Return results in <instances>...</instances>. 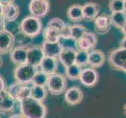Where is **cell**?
Segmentation results:
<instances>
[{
	"instance_id": "1",
	"label": "cell",
	"mask_w": 126,
	"mask_h": 118,
	"mask_svg": "<svg viewBox=\"0 0 126 118\" xmlns=\"http://www.w3.org/2000/svg\"><path fill=\"white\" fill-rule=\"evenodd\" d=\"M20 113L24 118H46L47 107L42 102L29 97L18 102Z\"/></svg>"
},
{
	"instance_id": "2",
	"label": "cell",
	"mask_w": 126,
	"mask_h": 118,
	"mask_svg": "<svg viewBox=\"0 0 126 118\" xmlns=\"http://www.w3.org/2000/svg\"><path fill=\"white\" fill-rule=\"evenodd\" d=\"M20 26L21 33L32 39L39 36L43 30L41 20L32 15L25 17L20 23Z\"/></svg>"
},
{
	"instance_id": "3",
	"label": "cell",
	"mask_w": 126,
	"mask_h": 118,
	"mask_svg": "<svg viewBox=\"0 0 126 118\" xmlns=\"http://www.w3.org/2000/svg\"><path fill=\"white\" fill-rule=\"evenodd\" d=\"M38 71V68L28 63L17 65L14 71V76L16 83L20 84L29 85Z\"/></svg>"
},
{
	"instance_id": "4",
	"label": "cell",
	"mask_w": 126,
	"mask_h": 118,
	"mask_svg": "<svg viewBox=\"0 0 126 118\" xmlns=\"http://www.w3.org/2000/svg\"><path fill=\"white\" fill-rule=\"evenodd\" d=\"M47 91L53 95H60L67 89V79L61 73L56 72L48 76L46 83Z\"/></svg>"
},
{
	"instance_id": "5",
	"label": "cell",
	"mask_w": 126,
	"mask_h": 118,
	"mask_svg": "<svg viewBox=\"0 0 126 118\" xmlns=\"http://www.w3.org/2000/svg\"><path fill=\"white\" fill-rule=\"evenodd\" d=\"M108 62L111 68L118 71L126 72V48L118 47L112 50L108 55Z\"/></svg>"
},
{
	"instance_id": "6",
	"label": "cell",
	"mask_w": 126,
	"mask_h": 118,
	"mask_svg": "<svg viewBox=\"0 0 126 118\" xmlns=\"http://www.w3.org/2000/svg\"><path fill=\"white\" fill-rule=\"evenodd\" d=\"M28 10L32 16L41 19L49 13L50 2L49 0H31Z\"/></svg>"
},
{
	"instance_id": "7",
	"label": "cell",
	"mask_w": 126,
	"mask_h": 118,
	"mask_svg": "<svg viewBox=\"0 0 126 118\" xmlns=\"http://www.w3.org/2000/svg\"><path fill=\"white\" fill-rule=\"evenodd\" d=\"M9 94L18 103L22 100L31 97V87L29 85L20 84L18 83L11 84L6 87Z\"/></svg>"
},
{
	"instance_id": "8",
	"label": "cell",
	"mask_w": 126,
	"mask_h": 118,
	"mask_svg": "<svg viewBox=\"0 0 126 118\" xmlns=\"http://www.w3.org/2000/svg\"><path fill=\"white\" fill-rule=\"evenodd\" d=\"M76 43L78 50H83L89 52L95 49L98 43V38L95 33L87 31Z\"/></svg>"
},
{
	"instance_id": "9",
	"label": "cell",
	"mask_w": 126,
	"mask_h": 118,
	"mask_svg": "<svg viewBox=\"0 0 126 118\" xmlns=\"http://www.w3.org/2000/svg\"><path fill=\"white\" fill-rule=\"evenodd\" d=\"M81 84L86 87H93L99 81V74L93 68L82 69L79 80Z\"/></svg>"
},
{
	"instance_id": "10",
	"label": "cell",
	"mask_w": 126,
	"mask_h": 118,
	"mask_svg": "<svg viewBox=\"0 0 126 118\" xmlns=\"http://www.w3.org/2000/svg\"><path fill=\"white\" fill-rule=\"evenodd\" d=\"M45 54L42 47L39 45H33L28 48L27 50V63L38 68Z\"/></svg>"
},
{
	"instance_id": "11",
	"label": "cell",
	"mask_w": 126,
	"mask_h": 118,
	"mask_svg": "<svg viewBox=\"0 0 126 118\" xmlns=\"http://www.w3.org/2000/svg\"><path fill=\"white\" fill-rule=\"evenodd\" d=\"M83 98V91L79 87L73 86L64 91V100L70 106H77L80 104Z\"/></svg>"
},
{
	"instance_id": "12",
	"label": "cell",
	"mask_w": 126,
	"mask_h": 118,
	"mask_svg": "<svg viewBox=\"0 0 126 118\" xmlns=\"http://www.w3.org/2000/svg\"><path fill=\"white\" fill-rule=\"evenodd\" d=\"M16 102L9 94L6 88L0 93V113L7 114L14 111Z\"/></svg>"
},
{
	"instance_id": "13",
	"label": "cell",
	"mask_w": 126,
	"mask_h": 118,
	"mask_svg": "<svg viewBox=\"0 0 126 118\" xmlns=\"http://www.w3.org/2000/svg\"><path fill=\"white\" fill-rule=\"evenodd\" d=\"M15 37L5 30H0V55L10 53L14 48Z\"/></svg>"
},
{
	"instance_id": "14",
	"label": "cell",
	"mask_w": 126,
	"mask_h": 118,
	"mask_svg": "<svg viewBox=\"0 0 126 118\" xmlns=\"http://www.w3.org/2000/svg\"><path fill=\"white\" fill-rule=\"evenodd\" d=\"M93 21L95 32L97 34L104 35L110 31L111 28L110 15L102 14L101 15H99Z\"/></svg>"
},
{
	"instance_id": "15",
	"label": "cell",
	"mask_w": 126,
	"mask_h": 118,
	"mask_svg": "<svg viewBox=\"0 0 126 118\" xmlns=\"http://www.w3.org/2000/svg\"><path fill=\"white\" fill-rule=\"evenodd\" d=\"M58 59L54 58H50V57L45 56L44 58L41 62L39 66L40 72L46 74L47 76L52 75L57 72L58 69Z\"/></svg>"
},
{
	"instance_id": "16",
	"label": "cell",
	"mask_w": 126,
	"mask_h": 118,
	"mask_svg": "<svg viewBox=\"0 0 126 118\" xmlns=\"http://www.w3.org/2000/svg\"><path fill=\"white\" fill-rule=\"evenodd\" d=\"M99 11L100 6L95 2H89L82 5L83 19L87 21H93L99 15Z\"/></svg>"
},
{
	"instance_id": "17",
	"label": "cell",
	"mask_w": 126,
	"mask_h": 118,
	"mask_svg": "<svg viewBox=\"0 0 126 118\" xmlns=\"http://www.w3.org/2000/svg\"><path fill=\"white\" fill-rule=\"evenodd\" d=\"M106 56L105 54L100 50L93 49L89 52L88 55V65L91 68L97 69L100 68L105 63Z\"/></svg>"
},
{
	"instance_id": "18",
	"label": "cell",
	"mask_w": 126,
	"mask_h": 118,
	"mask_svg": "<svg viewBox=\"0 0 126 118\" xmlns=\"http://www.w3.org/2000/svg\"><path fill=\"white\" fill-rule=\"evenodd\" d=\"M27 47L16 46L10 52V58L14 65H20L27 63Z\"/></svg>"
},
{
	"instance_id": "19",
	"label": "cell",
	"mask_w": 126,
	"mask_h": 118,
	"mask_svg": "<svg viewBox=\"0 0 126 118\" xmlns=\"http://www.w3.org/2000/svg\"><path fill=\"white\" fill-rule=\"evenodd\" d=\"M76 49L71 47H64L58 57V61L60 62L64 68L75 62Z\"/></svg>"
},
{
	"instance_id": "20",
	"label": "cell",
	"mask_w": 126,
	"mask_h": 118,
	"mask_svg": "<svg viewBox=\"0 0 126 118\" xmlns=\"http://www.w3.org/2000/svg\"><path fill=\"white\" fill-rule=\"evenodd\" d=\"M42 49L44 52L45 56L50 57V58H58V57L63 49V45L60 41L55 43H49L43 41L41 45Z\"/></svg>"
},
{
	"instance_id": "21",
	"label": "cell",
	"mask_w": 126,
	"mask_h": 118,
	"mask_svg": "<svg viewBox=\"0 0 126 118\" xmlns=\"http://www.w3.org/2000/svg\"><path fill=\"white\" fill-rule=\"evenodd\" d=\"M111 25L117 29L120 30L124 36H125V25H126V14L125 12L111 13L110 15Z\"/></svg>"
},
{
	"instance_id": "22",
	"label": "cell",
	"mask_w": 126,
	"mask_h": 118,
	"mask_svg": "<svg viewBox=\"0 0 126 118\" xmlns=\"http://www.w3.org/2000/svg\"><path fill=\"white\" fill-rule=\"evenodd\" d=\"M1 7L3 21L16 20L20 15V8L14 2L5 6H1Z\"/></svg>"
},
{
	"instance_id": "23",
	"label": "cell",
	"mask_w": 126,
	"mask_h": 118,
	"mask_svg": "<svg viewBox=\"0 0 126 118\" xmlns=\"http://www.w3.org/2000/svg\"><path fill=\"white\" fill-rule=\"evenodd\" d=\"M67 17L73 23H79L83 21V14H82V5L79 3L72 4L68 7L67 10Z\"/></svg>"
},
{
	"instance_id": "24",
	"label": "cell",
	"mask_w": 126,
	"mask_h": 118,
	"mask_svg": "<svg viewBox=\"0 0 126 118\" xmlns=\"http://www.w3.org/2000/svg\"><path fill=\"white\" fill-rule=\"evenodd\" d=\"M42 36L44 41L49 43H55L60 41V30L56 28L51 26H46V28L42 30Z\"/></svg>"
},
{
	"instance_id": "25",
	"label": "cell",
	"mask_w": 126,
	"mask_h": 118,
	"mask_svg": "<svg viewBox=\"0 0 126 118\" xmlns=\"http://www.w3.org/2000/svg\"><path fill=\"white\" fill-rule=\"evenodd\" d=\"M48 96V91L46 87L32 84L31 97L39 102H44Z\"/></svg>"
},
{
	"instance_id": "26",
	"label": "cell",
	"mask_w": 126,
	"mask_h": 118,
	"mask_svg": "<svg viewBox=\"0 0 126 118\" xmlns=\"http://www.w3.org/2000/svg\"><path fill=\"white\" fill-rule=\"evenodd\" d=\"M82 68L79 65L74 63L65 68V77L69 80L75 81L79 80Z\"/></svg>"
},
{
	"instance_id": "27",
	"label": "cell",
	"mask_w": 126,
	"mask_h": 118,
	"mask_svg": "<svg viewBox=\"0 0 126 118\" xmlns=\"http://www.w3.org/2000/svg\"><path fill=\"white\" fill-rule=\"evenodd\" d=\"M2 29L12 34L15 38L21 33L20 23L16 20L14 21H4Z\"/></svg>"
},
{
	"instance_id": "28",
	"label": "cell",
	"mask_w": 126,
	"mask_h": 118,
	"mask_svg": "<svg viewBox=\"0 0 126 118\" xmlns=\"http://www.w3.org/2000/svg\"><path fill=\"white\" fill-rule=\"evenodd\" d=\"M71 39H73L75 42H77L82 36H83V34L85 32L88 31V29L82 24H74L71 25Z\"/></svg>"
},
{
	"instance_id": "29",
	"label": "cell",
	"mask_w": 126,
	"mask_h": 118,
	"mask_svg": "<svg viewBox=\"0 0 126 118\" xmlns=\"http://www.w3.org/2000/svg\"><path fill=\"white\" fill-rule=\"evenodd\" d=\"M126 0H110L108 2V9L111 13L125 12Z\"/></svg>"
},
{
	"instance_id": "30",
	"label": "cell",
	"mask_w": 126,
	"mask_h": 118,
	"mask_svg": "<svg viewBox=\"0 0 126 118\" xmlns=\"http://www.w3.org/2000/svg\"><path fill=\"white\" fill-rule=\"evenodd\" d=\"M88 55H89L88 51H85L83 50H76L75 63L79 65L81 68L88 65Z\"/></svg>"
},
{
	"instance_id": "31",
	"label": "cell",
	"mask_w": 126,
	"mask_h": 118,
	"mask_svg": "<svg viewBox=\"0 0 126 118\" xmlns=\"http://www.w3.org/2000/svg\"><path fill=\"white\" fill-rule=\"evenodd\" d=\"M48 80V76L46 74L40 72L39 70L34 76L32 84H35V85H39V86H43L46 87V83Z\"/></svg>"
},
{
	"instance_id": "32",
	"label": "cell",
	"mask_w": 126,
	"mask_h": 118,
	"mask_svg": "<svg viewBox=\"0 0 126 118\" xmlns=\"http://www.w3.org/2000/svg\"><path fill=\"white\" fill-rule=\"evenodd\" d=\"M16 37H17V43H18V45L17 46H20V47H24L27 48L32 46L31 44L32 42V38L29 37L28 36H25V35L22 33H20L19 36H17Z\"/></svg>"
},
{
	"instance_id": "33",
	"label": "cell",
	"mask_w": 126,
	"mask_h": 118,
	"mask_svg": "<svg viewBox=\"0 0 126 118\" xmlns=\"http://www.w3.org/2000/svg\"><path fill=\"white\" fill-rule=\"evenodd\" d=\"M60 39H71V25L66 24L62 27V28L60 30Z\"/></svg>"
},
{
	"instance_id": "34",
	"label": "cell",
	"mask_w": 126,
	"mask_h": 118,
	"mask_svg": "<svg viewBox=\"0 0 126 118\" xmlns=\"http://www.w3.org/2000/svg\"><path fill=\"white\" fill-rule=\"evenodd\" d=\"M64 24H65V22L61 18H59V17H53V18L50 19L49 21H48L46 26H51V27H54V28H56L59 30H60Z\"/></svg>"
},
{
	"instance_id": "35",
	"label": "cell",
	"mask_w": 126,
	"mask_h": 118,
	"mask_svg": "<svg viewBox=\"0 0 126 118\" xmlns=\"http://www.w3.org/2000/svg\"><path fill=\"white\" fill-rule=\"evenodd\" d=\"M6 88V82L4 80L3 77L0 75V93L2 92V91H4Z\"/></svg>"
},
{
	"instance_id": "36",
	"label": "cell",
	"mask_w": 126,
	"mask_h": 118,
	"mask_svg": "<svg viewBox=\"0 0 126 118\" xmlns=\"http://www.w3.org/2000/svg\"><path fill=\"white\" fill-rule=\"evenodd\" d=\"M126 37L125 36H123L122 39H121L120 41V43H119V47H121V48H126Z\"/></svg>"
},
{
	"instance_id": "37",
	"label": "cell",
	"mask_w": 126,
	"mask_h": 118,
	"mask_svg": "<svg viewBox=\"0 0 126 118\" xmlns=\"http://www.w3.org/2000/svg\"><path fill=\"white\" fill-rule=\"evenodd\" d=\"M15 0H0V5L1 6H5L8 5V4L14 3Z\"/></svg>"
},
{
	"instance_id": "38",
	"label": "cell",
	"mask_w": 126,
	"mask_h": 118,
	"mask_svg": "<svg viewBox=\"0 0 126 118\" xmlns=\"http://www.w3.org/2000/svg\"><path fill=\"white\" fill-rule=\"evenodd\" d=\"M3 18L2 15V7L0 5V30H2V25H3Z\"/></svg>"
},
{
	"instance_id": "39",
	"label": "cell",
	"mask_w": 126,
	"mask_h": 118,
	"mask_svg": "<svg viewBox=\"0 0 126 118\" xmlns=\"http://www.w3.org/2000/svg\"><path fill=\"white\" fill-rule=\"evenodd\" d=\"M10 118H24V117L20 113H14V114H12L10 117Z\"/></svg>"
},
{
	"instance_id": "40",
	"label": "cell",
	"mask_w": 126,
	"mask_h": 118,
	"mask_svg": "<svg viewBox=\"0 0 126 118\" xmlns=\"http://www.w3.org/2000/svg\"><path fill=\"white\" fill-rule=\"evenodd\" d=\"M2 62H3V60H2V58L1 55H0V67L2 66Z\"/></svg>"
},
{
	"instance_id": "41",
	"label": "cell",
	"mask_w": 126,
	"mask_h": 118,
	"mask_svg": "<svg viewBox=\"0 0 126 118\" xmlns=\"http://www.w3.org/2000/svg\"><path fill=\"white\" fill-rule=\"evenodd\" d=\"M0 118H1V117H0Z\"/></svg>"
}]
</instances>
